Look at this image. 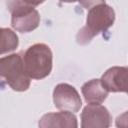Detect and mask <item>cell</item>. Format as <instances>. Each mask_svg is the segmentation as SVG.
<instances>
[{
    "instance_id": "6da1fadb",
    "label": "cell",
    "mask_w": 128,
    "mask_h": 128,
    "mask_svg": "<svg viewBox=\"0 0 128 128\" xmlns=\"http://www.w3.org/2000/svg\"><path fill=\"white\" fill-rule=\"evenodd\" d=\"M27 75L33 79H42L50 74L52 69V53L45 44L30 46L23 56Z\"/></svg>"
},
{
    "instance_id": "7a4b0ae2",
    "label": "cell",
    "mask_w": 128,
    "mask_h": 128,
    "mask_svg": "<svg viewBox=\"0 0 128 128\" xmlns=\"http://www.w3.org/2000/svg\"><path fill=\"white\" fill-rule=\"evenodd\" d=\"M114 18L113 9L103 3L91 8L87 16L86 26L77 35L78 42L81 44L89 42L95 35L107 30L113 24Z\"/></svg>"
},
{
    "instance_id": "3957f363",
    "label": "cell",
    "mask_w": 128,
    "mask_h": 128,
    "mask_svg": "<svg viewBox=\"0 0 128 128\" xmlns=\"http://www.w3.org/2000/svg\"><path fill=\"white\" fill-rule=\"evenodd\" d=\"M1 75L14 90L23 91L29 87L30 77L25 71L23 58L19 54H13L1 59Z\"/></svg>"
},
{
    "instance_id": "277c9868",
    "label": "cell",
    "mask_w": 128,
    "mask_h": 128,
    "mask_svg": "<svg viewBox=\"0 0 128 128\" xmlns=\"http://www.w3.org/2000/svg\"><path fill=\"white\" fill-rule=\"evenodd\" d=\"M12 13V26L21 32H28L35 29L39 24V15L33 7L13 2L9 4Z\"/></svg>"
},
{
    "instance_id": "5b68a950",
    "label": "cell",
    "mask_w": 128,
    "mask_h": 128,
    "mask_svg": "<svg viewBox=\"0 0 128 128\" xmlns=\"http://www.w3.org/2000/svg\"><path fill=\"white\" fill-rule=\"evenodd\" d=\"M54 103L58 109L76 112L81 107V99L74 87L59 84L54 90Z\"/></svg>"
},
{
    "instance_id": "8992f818",
    "label": "cell",
    "mask_w": 128,
    "mask_h": 128,
    "mask_svg": "<svg viewBox=\"0 0 128 128\" xmlns=\"http://www.w3.org/2000/svg\"><path fill=\"white\" fill-rule=\"evenodd\" d=\"M101 82L108 91L128 93V68L113 67L105 72Z\"/></svg>"
},
{
    "instance_id": "52a82bcc",
    "label": "cell",
    "mask_w": 128,
    "mask_h": 128,
    "mask_svg": "<svg viewBox=\"0 0 128 128\" xmlns=\"http://www.w3.org/2000/svg\"><path fill=\"white\" fill-rule=\"evenodd\" d=\"M110 115L108 110L99 104H89L82 113V127H108Z\"/></svg>"
},
{
    "instance_id": "ba28073f",
    "label": "cell",
    "mask_w": 128,
    "mask_h": 128,
    "mask_svg": "<svg viewBox=\"0 0 128 128\" xmlns=\"http://www.w3.org/2000/svg\"><path fill=\"white\" fill-rule=\"evenodd\" d=\"M82 93L85 100L89 104H99L107 97L108 90L103 86L99 80H92L87 82L82 87Z\"/></svg>"
},
{
    "instance_id": "9c48e42d",
    "label": "cell",
    "mask_w": 128,
    "mask_h": 128,
    "mask_svg": "<svg viewBox=\"0 0 128 128\" xmlns=\"http://www.w3.org/2000/svg\"><path fill=\"white\" fill-rule=\"evenodd\" d=\"M117 127H128V111L120 115L116 120Z\"/></svg>"
},
{
    "instance_id": "30bf717a",
    "label": "cell",
    "mask_w": 128,
    "mask_h": 128,
    "mask_svg": "<svg viewBox=\"0 0 128 128\" xmlns=\"http://www.w3.org/2000/svg\"><path fill=\"white\" fill-rule=\"evenodd\" d=\"M84 7H86L87 9L90 8L92 5H95V4H98V3H104V0H78Z\"/></svg>"
},
{
    "instance_id": "8fae6325",
    "label": "cell",
    "mask_w": 128,
    "mask_h": 128,
    "mask_svg": "<svg viewBox=\"0 0 128 128\" xmlns=\"http://www.w3.org/2000/svg\"><path fill=\"white\" fill-rule=\"evenodd\" d=\"M45 0H16L17 3L20 4H24V5H28V6H36L41 4L42 2H44Z\"/></svg>"
},
{
    "instance_id": "7c38bea8",
    "label": "cell",
    "mask_w": 128,
    "mask_h": 128,
    "mask_svg": "<svg viewBox=\"0 0 128 128\" xmlns=\"http://www.w3.org/2000/svg\"><path fill=\"white\" fill-rule=\"evenodd\" d=\"M61 1H66V2H73V1H76V0H61Z\"/></svg>"
}]
</instances>
